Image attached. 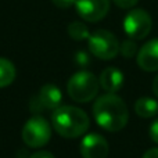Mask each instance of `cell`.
<instances>
[{"mask_svg":"<svg viewBox=\"0 0 158 158\" xmlns=\"http://www.w3.org/2000/svg\"><path fill=\"white\" fill-rule=\"evenodd\" d=\"M93 115L98 126L108 132H118L128 123L129 112L125 101L115 93H107L96 100Z\"/></svg>","mask_w":158,"mask_h":158,"instance_id":"cell-1","label":"cell"},{"mask_svg":"<svg viewBox=\"0 0 158 158\" xmlns=\"http://www.w3.org/2000/svg\"><path fill=\"white\" fill-rule=\"evenodd\" d=\"M54 131L65 139H75L86 133L90 119L83 110L74 106H60L52 115Z\"/></svg>","mask_w":158,"mask_h":158,"instance_id":"cell-2","label":"cell"},{"mask_svg":"<svg viewBox=\"0 0 158 158\" xmlns=\"http://www.w3.org/2000/svg\"><path fill=\"white\" fill-rule=\"evenodd\" d=\"M98 79L89 71H78L67 83L68 96L77 103H87L93 100L98 92Z\"/></svg>","mask_w":158,"mask_h":158,"instance_id":"cell-3","label":"cell"},{"mask_svg":"<svg viewBox=\"0 0 158 158\" xmlns=\"http://www.w3.org/2000/svg\"><path fill=\"white\" fill-rule=\"evenodd\" d=\"M89 50L100 60H112L119 53V42L110 31L98 29L89 36Z\"/></svg>","mask_w":158,"mask_h":158,"instance_id":"cell-4","label":"cell"},{"mask_svg":"<svg viewBox=\"0 0 158 158\" xmlns=\"http://www.w3.org/2000/svg\"><path fill=\"white\" fill-rule=\"evenodd\" d=\"M21 136L24 143L29 147H43L52 137V126L43 117L35 115L25 122Z\"/></svg>","mask_w":158,"mask_h":158,"instance_id":"cell-5","label":"cell"},{"mask_svg":"<svg viewBox=\"0 0 158 158\" xmlns=\"http://www.w3.org/2000/svg\"><path fill=\"white\" fill-rule=\"evenodd\" d=\"M153 21L150 14L143 8H133L123 18V31L133 40H142L150 33Z\"/></svg>","mask_w":158,"mask_h":158,"instance_id":"cell-6","label":"cell"},{"mask_svg":"<svg viewBox=\"0 0 158 158\" xmlns=\"http://www.w3.org/2000/svg\"><path fill=\"white\" fill-rule=\"evenodd\" d=\"M61 100H63L61 90L56 85L47 83L31 100V110L35 112L46 111V110H56L60 107Z\"/></svg>","mask_w":158,"mask_h":158,"instance_id":"cell-7","label":"cell"},{"mask_svg":"<svg viewBox=\"0 0 158 158\" xmlns=\"http://www.w3.org/2000/svg\"><path fill=\"white\" fill-rule=\"evenodd\" d=\"M75 7L82 19L87 22H97L107 15L110 10V0H75Z\"/></svg>","mask_w":158,"mask_h":158,"instance_id":"cell-8","label":"cell"},{"mask_svg":"<svg viewBox=\"0 0 158 158\" xmlns=\"http://www.w3.org/2000/svg\"><path fill=\"white\" fill-rule=\"evenodd\" d=\"M81 154L83 158H107L108 143L101 135L89 133L81 142Z\"/></svg>","mask_w":158,"mask_h":158,"instance_id":"cell-9","label":"cell"},{"mask_svg":"<svg viewBox=\"0 0 158 158\" xmlns=\"http://www.w3.org/2000/svg\"><path fill=\"white\" fill-rule=\"evenodd\" d=\"M137 65L146 72L158 71V39L147 42L137 52Z\"/></svg>","mask_w":158,"mask_h":158,"instance_id":"cell-10","label":"cell"},{"mask_svg":"<svg viewBox=\"0 0 158 158\" xmlns=\"http://www.w3.org/2000/svg\"><path fill=\"white\" fill-rule=\"evenodd\" d=\"M98 82L107 93H117L123 85V74L115 67H108L101 72Z\"/></svg>","mask_w":158,"mask_h":158,"instance_id":"cell-11","label":"cell"},{"mask_svg":"<svg viewBox=\"0 0 158 158\" xmlns=\"http://www.w3.org/2000/svg\"><path fill=\"white\" fill-rule=\"evenodd\" d=\"M135 112L140 118H153L158 115V101L151 97H140L135 103Z\"/></svg>","mask_w":158,"mask_h":158,"instance_id":"cell-12","label":"cell"},{"mask_svg":"<svg viewBox=\"0 0 158 158\" xmlns=\"http://www.w3.org/2000/svg\"><path fill=\"white\" fill-rule=\"evenodd\" d=\"M15 79V67L7 58L0 57V87L11 85Z\"/></svg>","mask_w":158,"mask_h":158,"instance_id":"cell-13","label":"cell"},{"mask_svg":"<svg viewBox=\"0 0 158 158\" xmlns=\"http://www.w3.org/2000/svg\"><path fill=\"white\" fill-rule=\"evenodd\" d=\"M68 31V35L71 36L74 40H85V39H89L90 32H89V28L86 27V24L81 21H74L68 25L67 28Z\"/></svg>","mask_w":158,"mask_h":158,"instance_id":"cell-14","label":"cell"},{"mask_svg":"<svg viewBox=\"0 0 158 158\" xmlns=\"http://www.w3.org/2000/svg\"><path fill=\"white\" fill-rule=\"evenodd\" d=\"M119 52L123 57L132 58L137 53V44L135 43L133 39H126L119 44Z\"/></svg>","mask_w":158,"mask_h":158,"instance_id":"cell-15","label":"cell"},{"mask_svg":"<svg viewBox=\"0 0 158 158\" xmlns=\"http://www.w3.org/2000/svg\"><path fill=\"white\" fill-rule=\"evenodd\" d=\"M52 2L56 7L61 8V10H67V8L75 6V0H52Z\"/></svg>","mask_w":158,"mask_h":158,"instance_id":"cell-16","label":"cell"},{"mask_svg":"<svg viewBox=\"0 0 158 158\" xmlns=\"http://www.w3.org/2000/svg\"><path fill=\"white\" fill-rule=\"evenodd\" d=\"M119 8H132L137 4L139 0H112Z\"/></svg>","mask_w":158,"mask_h":158,"instance_id":"cell-17","label":"cell"},{"mask_svg":"<svg viewBox=\"0 0 158 158\" xmlns=\"http://www.w3.org/2000/svg\"><path fill=\"white\" fill-rule=\"evenodd\" d=\"M148 133H150L151 140H153L154 143H157V144H158V118H157L156 121H154L153 123H151Z\"/></svg>","mask_w":158,"mask_h":158,"instance_id":"cell-18","label":"cell"},{"mask_svg":"<svg viewBox=\"0 0 158 158\" xmlns=\"http://www.w3.org/2000/svg\"><path fill=\"white\" fill-rule=\"evenodd\" d=\"M75 60H77V63L79 65L85 67L89 64V56H87L85 52H79V53H77V56H75Z\"/></svg>","mask_w":158,"mask_h":158,"instance_id":"cell-19","label":"cell"},{"mask_svg":"<svg viewBox=\"0 0 158 158\" xmlns=\"http://www.w3.org/2000/svg\"><path fill=\"white\" fill-rule=\"evenodd\" d=\"M29 158H56L54 156H53L52 153H49V151H38V153L32 154Z\"/></svg>","mask_w":158,"mask_h":158,"instance_id":"cell-20","label":"cell"},{"mask_svg":"<svg viewBox=\"0 0 158 158\" xmlns=\"http://www.w3.org/2000/svg\"><path fill=\"white\" fill-rule=\"evenodd\" d=\"M142 158H158V147H154V148L147 150L144 154H143Z\"/></svg>","mask_w":158,"mask_h":158,"instance_id":"cell-21","label":"cell"},{"mask_svg":"<svg viewBox=\"0 0 158 158\" xmlns=\"http://www.w3.org/2000/svg\"><path fill=\"white\" fill-rule=\"evenodd\" d=\"M153 92L156 93V96L158 97V75L154 78V81H153Z\"/></svg>","mask_w":158,"mask_h":158,"instance_id":"cell-22","label":"cell"}]
</instances>
